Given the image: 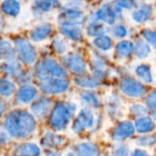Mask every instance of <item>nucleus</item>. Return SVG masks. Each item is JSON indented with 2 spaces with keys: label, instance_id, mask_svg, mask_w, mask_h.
Wrapping results in <instances>:
<instances>
[{
  "label": "nucleus",
  "instance_id": "f257e3e1",
  "mask_svg": "<svg viewBox=\"0 0 156 156\" xmlns=\"http://www.w3.org/2000/svg\"><path fill=\"white\" fill-rule=\"evenodd\" d=\"M4 127L10 135L17 138H25L35 131L36 121L29 112L15 111L5 118Z\"/></svg>",
  "mask_w": 156,
  "mask_h": 156
},
{
  "label": "nucleus",
  "instance_id": "f03ea898",
  "mask_svg": "<svg viewBox=\"0 0 156 156\" xmlns=\"http://www.w3.org/2000/svg\"><path fill=\"white\" fill-rule=\"evenodd\" d=\"M76 111L75 104L68 103V102H59L53 109L49 123L51 127L56 131L64 130L69 122H70L74 112Z\"/></svg>",
  "mask_w": 156,
  "mask_h": 156
},
{
  "label": "nucleus",
  "instance_id": "7ed1b4c3",
  "mask_svg": "<svg viewBox=\"0 0 156 156\" xmlns=\"http://www.w3.org/2000/svg\"><path fill=\"white\" fill-rule=\"evenodd\" d=\"M40 90L47 94H59L69 89V82L63 78L48 76L39 81Z\"/></svg>",
  "mask_w": 156,
  "mask_h": 156
},
{
  "label": "nucleus",
  "instance_id": "20e7f679",
  "mask_svg": "<svg viewBox=\"0 0 156 156\" xmlns=\"http://www.w3.org/2000/svg\"><path fill=\"white\" fill-rule=\"evenodd\" d=\"M16 49L20 60L27 64H33L37 59V52L31 43L25 38H16L15 40Z\"/></svg>",
  "mask_w": 156,
  "mask_h": 156
},
{
  "label": "nucleus",
  "instance_id": "39448f33",
  "mask_svg": "<svg viewBox=\"0 0 156 156\" xmlns=\"http://www.w3.org/2000/svg\"><path fill=\"white\" fill-rule=\"evenodd\" d=\"M97 18L102 20L103 22L107 23L108 25H112L116 21V19L122 16V10L121 5L118 3L111 2L103 5L96 14Z\"/></svg>",
  "mask_w": 156,
  "mask_h": 156
},
{
  "label": "nucleus",
  "instance_id": "423d86ee",
  "mask_svg": "<svg viewBox=\"0 0 156 156\" xmlns=\"http://www.w3.org/2000/svg\"><path fill=\"white\" fill-rule=\"evenodd\" d=\"M120 87H121V90L129 97L139 98L144 95L145 93L144 86L133 79H130V78L123 79L121 81Z\"/></svg>",
  "mask_w": 156,
  "mask_h": 156
},
{
  "label": "nucleus",
  "instance_id": "0eeeda50",
  "mask_svg": "<svg viewBox=\"0 0 156 156\" xmlns=\"http://www.w3.org/2000/svg\"><path fill=\"white\" fill-rule=\"evenodd\" d=\"M94 122V117L90 109H83L79 113L76 121L72 125V130L75 133H81L87 128L92 126Z\"/></svg>",
  "mask_w": 156,
  "mask_h": 156
},
{
  "label": "nucleus",
  "instance_id": "6e6552de",
  "mask_svg": "<svg viewBox=\"0 0 156 156\" xmlns=\"http://www.w3.org/2000/svg\"><path fill=\"white\" fill-rule=\"evenodd\" d=\"M63 61L65 66L73 73L82 74L86 71V63L83 60V58L78 54H68L63 58Z\"/></svg>",
  "mask_w": 156,
  "mask_h": 156
},
{
  "label": "nucleus",
  "instance_id": "1a4fd4ad",
  "mask_svg": "<svg viewBox=\"0 0 156 156\" xmlns=\"http://www.w3.org/2000/svg\"><path fill=\"white\" fill-rule=\"evenodd\" d=\"M42 67L45 72L48 76L58 77V78H65L67 76L66 70L53 58H46L44 60L41 61Z\"/></svg>",
  "mask_w": 156,
  "mask_h": 156
},
{
  "label": "nucleus",
  "instance_id": "9d476101",
  "mask_svg": "<svg viewBox=\"0 0 156 156\" xmlns=\"http://www.w3.org/2000/svg\"><path fill=\"white\" fill-rule=\"evenodd\" d=\"M52 105L51 100L48 98H40L37 101H35L31 106V111L33 114L37 118L45 117L50 111Z\"/></svg>",
  "mask_w": 156,
  "mask_h": 156
},
{
  "label": "nucleus",
  "instance_id": "9b49d317",
  "mask_svg": "<svg viewBox=\"0 0 156 156\" xmlns=\"http://www.w3.org/2000/svg\"><path fill=\"white\" fill-rule=\"evenodd\" d=\"M134 126L130 122H121L113 132L112 138L115 141H122L131 137L134 133Z\"/></svg>",
  "mask_w": 156,
  "mask_h": 156
},
{
  "label": "nucleus",
  "instance_id": "f8f14e48",
  "mask_svg": "<svg viewBox=\"0 0 156 156\" xmlns=\"http://www.w3.org/2000/svg\"><path fill=\"white\" fill-rule=\"evenodd\" d=\"M61 31L66 37L74 41H79L82 37V31L77 24L65 21L61 25Z\"/></svg>",
  "mask_w": 156,
  "mask_h": 156
},
{
  "label": "nucleus",
  "instance_id": "ddd939ff",
  "mask_svg": "<svg viewBox=\"0 0 156 156\" xmlns=\"http://www.w3.org/2000/svg\"><path fill=\"white\" fill-rule=\"evenodd\" d=\"M37 91L36 88L30 85H24L17 92L16 99L20 103H29L37 96Z\"/></svg>",
  "mask_w": 156,
  "mask_h": 156
},
{
  "label": "nucleus",
  "instance_id": "4468645a",
  "mask_svg": "<svg viewBox=\"0 0 156 156\" xmlns=\"http://www.w3.org/2000/svg\"><path fill=\"white\" fill-rule=\"evenodd\" d=\"M64 144V139L60 135L48 133L42 139L41 144L45 148H57Z\"/></svg>",
  "mask_w": 156,
  "mask_h": 156
},
{
  "label": "nucleus",
  "instance_id": "2eb2a0df",
  "mask_svg": "<svg viewBox=\"0 0 156 156\" xmlns=\"http://www.w3.org/2000/svg\"><path fill=\"white\" fill-rule=\"evenodd\" d=\"M52 27L49 24H42L31 32V38L34 41H42L50 35Z\"/></svg>",
  "mask_w": 156,
  "mask_h": 156
},
{
  "label": "nucleus",
  "instance_id": "dca6fc26",
  "mask_svg": "<svg viewBox=\"0 0 156 156\" xmlns=\"http://www.w3.org/2000/svg\"><path fill=\"white\" fill-rule=\"evenodd\" d=\"M63 18L67 22H70L73 24L80 25L83 23L84 21V16L80 10L75 9V8H69L67 9L63 14H62Z\"/></svg>",
  "mask_w": 156,
  "mask_h": 156
},
{
  "label": "nucleus",
  "instance_id": "f3484780",
  "mask_svg": "<svg viewBox=\"0 0 156 156\" xmlns=\"http://www.w3.org/2000/svg\"><path fill=\"white\" fill-rule=\"evenodd\" d=\"M151 14H152V7L148 5H144L138 10L134 11L132 16L134 21L138 23H144L149 19Z\"/></svg>",
  "mask_w": 156,
  "mask_h": 156
},
{
  "label": "nucleus",
  "instance_id": "a211bd4d",
  "mask_svg": "<svg viewBox=\"0 0 156 156\" xmlns=\"http://www.w3.org/2000/svg\"><path fill=\"white\" fill-rule=\"evenodd\" d=\"M76 153L78 155L93 156L99 154V149L94 144L85 143L80 144L76 147Z\"/></svg>",
  "mask_w": 156,
  "mask_h": 156
},
{
  "label": "nucleus",
  "instance_id": "6ab92c4d",
  "mask_svg": "<svg viewBox=\"0 0 156 156\" xmlns=\"http://www.w3.org/2000/svg\"><path fill=\"white\" fill-rule=\"evenodd\" d=\"M75 83L83 88H96L100 85V80L96 77L91 76H78L75 78Z\"/></svg>",
  "mask_w": 156,
  "mask_h": 156
},
{
  "label": "nucleus",
  "instance_id": "aec40b11",
  "mask_svg": "<svg viewBox=\"0 0 156 156\" xmlns=\"http://www.w3.org/2000/svg\"><path fill=\"white\" fill-rule=\"evenodd\" d=\"M16 154L18 155H27V156H35L40 154V149L37 145L34 144H21L17 147Z\"/></svg>",
  "mask_w": 156,
  "mask_h": 156
},
{
  "label": "nucleus",
  "instance_id": "412c9836",
  "mask_svg": "<svg viewBox=\"0 0 156 156\" xmlns=\"http://www.w3.org/2000/svg\"><path fill=\"white\" fill-rule=\"evenodd\" d=\"M135 128L136 130L141 133H150L155 128V124L153 122L152 119L148 117H143L135 122Z\"/></svg>",
  "mask_w": 156,
  "mask_h": 156
},
{
  "label": "nucleus",
  "instance_id": "4be33fe9",
  "mask_svg": "<svg viewBox=\"0 0 156 156\" xmlns=\"http://www.w3.org/2000/svg\"><path fill=\"white\" fill-rule=\"evenodd\" d=\"M20 64L18 61L15 60V59H8V61L3 62L0 65V69L2 71H4L5 73L8 74V75H16L19 73L20 71Z\"/></svg>",
  "mask_w": 156,
  "mask_h": 156
},
{
  "label": "nucleus",
  "instance_id": "5701e85b",
  "mask_svg": "<svg viewBox=\"0 0 156 156\" xmlns=\"http://www.w3.org/2000/svg\"><path fill=\"white\" fill-rule=\"evenodd\" d=\"M1 8L5 15L15 16L20 11V5L16 0H5Z\"/></svg>",
  "mask_w": 156,
  "mask_h": 156
},
{
  "label": "nucleus",
  "instance_id": "b1692460",
  "mask_svg": "<svg viewBox=\"0 0 156 156\" xmlns=\"http://www.w3.org/2000/svg\"><path fill=\"white\" fill-rule=\"evenodd\" d=\"M134 50V45L131 41H122L116 47L117 55L120 58L129 57Z\"/></svg>",
  "mask_w": 156,
  "mask_h": 156
},
{
  "label": "nucleus",
  "instance_id": "393cba45",
  "mask_svg": "<svg viewBox=\"0 0 156 156\" xmlns=\"http://www.w3.org/2000/svg\"><path fill=\"white\" fill-rule=\"evenodd\" d=\"M15 57V50L11 44L6 40H0V58L12 59Z\"/></svg>",
  "mask_w": 156,
  "mask_h": 156
},
{
  "label": "nucleus",
  "instance_id": "a878e982",
  "mask_svg": "<svg viewBox=\"0 0 156 156\" xmlns=\"http://www.w3.org/2000/svg\"><path fill=\"white\" fill-rule=\"evenodd\" d=\"M59 0H35L37 9L41 12H48L58 5Z\"/></svg>",
  "mask_w": 156,
  "mask_h": 156
},
{
  "label": "nucleus",
  "instance_id": "bb28decb",
  "mask_svg": "<svg viewBox=\"0 0 156 156\" xmlns=\"http://www.w3.org/2000/svg\"><path fill=\"white\" fill-rule=\"evenodd\" d=\"M16 90V86L8 80H0V95L4 97H10Z\"/></svg>",
  "mask_w": 156,
  "mask_h": 156
},
{
  "label": "nucleus",
  "instance_id": "cd10ccee",
  "mask_svg": "<svg viewBox=\"0 0 156 156\" xmlns=\"http://www.w3.org/2000/svg\"><path fill=\"white\" fill-rule=\"evenodd\" d=\"M150 51H151L150 47L144 40L141 39L136 42L135 47H134V52L138 58H146L149 55Z\"/></svg>",
  "mask_w": 156,
  "mask_h": 156
},
{
  "label": "nucleus",
  "instance_id": "c85d7f7f",
  "mask_svg": "<svg viewBox=\"0 0 156 156\" xmlns=\"http://www.w3.org/2000/svg\"><path fill=\"white\" fill-rule=\"evenodd\" d=\"M94 45L102 49V50H109L112 48V39L107 37V36H99L97 37L94 41H93Z\"/></svg>",
  "mask_w": 156,
  "mask_h": 156
},
{
  "label": "nucleus",
  "instance_id": "c756f323",
  "mask_svg": "<svg viewBox=\"0 0 156 156\" xmlns=\"http://www.w3.org/2000/svg\"><path fill=\"white\" fill-rule=\"evenodd\" d=\"M81 99L88 104L93 106V107H99L100 101L97 94L90 90H86L81 93Z\"/></svg>",
  "mask_w": 156,
  "mask_h": 156
},
{
  "label": "nucleus",
  "instance_id": "7c9ffc66",
  "mask_svg": "<svg viewBox=\"0 0 156 156\" xmlns=\"http://www.w3.org/2000/svg\"><path fill=\"white\" fill-rule=\"evenodd\" d=\"M88 34L92 37H99L104 34L106 31V28L103 25L99 23H91L88 27Z\"/></svg>",
  "mask_w": 156,
  "mask_h": 156
},
{
  "label": "nucleus",
  "instance_id": "2f4dec72",
  "mask_svg": "<svg viewBox=\"0 0 156 156\" xmlns=\"http://www.w3.org/2000/svg\"><path fill=\"white\" fill-rule=\"evenodd\" d=\"M136 74L142 80H144L145 82H152L153 81V78H152V75H151L150 68L148 66H145V65L139 66L136 69Z\"/></svg>",
  "mask_w": 156,
  "mask_h": 156
},
{
  "label": "nucleus",
  "instance_id": "473e14b6",
  "mask_svg": "<svg viewBox=\"0 0 156 156\" xmlns=\"http://www.w3.org/2000/svg\"><path fill=\"white\" fill-rule=\"evenodd\" d=\"M52 46H53V48L55 49V51L57 53H59V54L64 53L66 51V49H67L66 42L62 38H60V37H56L53 40Z\"/></svg>",
  "mask_w": 156,
  "mask_h": 156
},
{
  "label": "nucleus",
  "instance_id": "72a5a7b5",
  "mask_svg": "<svg viewBox=\"0 0 156 156\" xmlns=\"http://www.w3.org/2000/svg\"><path fill=\"white\" fill-rule=\"evenodd\" d=\"M143 36L154 47L156 48V32L155 31H151L148 29H145L143 31Z\"/></svg>",
  "mask_w": 156,
  "mask_h": 156
},
{
  "label": "nucleus",
  "instance_id": "f704fd0d",
  "mask_svg": "<svg viewBox=\"0 0 156 156\" xmlns=\"http://www.w3.org/2000/svg\"><path fill=\"white\" fill-rule=\"evenodd\" d=\"M156 143V138L154 136L141 137L137 140V144L140 146H151Z\"/></svg>",
  "mask_w": 156,
  "mask_h": 156
},
{
  "label": "nucleus",
  "instance_id": "c9c22d12",
  "mask_svg": "<svg viewBox=\"0 0 156 156\" xmlns=\"http://www.w3.org/2000/svg\"><path fill=\"white\" fill-rule=\"evenodd\" d=\"M131 112L136 116H143L147 113V109L141 104H134L131 108Z\"/></svg>",
  "mask_w": 156,
  "mask_h": 156
},
{
  "label": "nucleus",
  "instance_id": "e433bc0d",
  "mask_svg": "<svg viewBox=\"0 0 156 156\" xmlns=\"http://www.w3.org/2000/svg\"><path fill=\"white\" fill-rule=\"evenodd\" d=\"M112 34L117 37H123L127 34V30L122 26H115L112 28Z\"/></svg>",
  "mask_w": 156,
  "mask_h": 156
},
{
  "label": "nucleus",
  "instance_id": "4c0bfd02",
  "mask_svg": "<svg viewBox=\"0 0 156 156\" xmlns=\"http://www.w3.org/2000/svg\"><path fill=\"white\" fill-rule=\"evenodd\" d=\"M31 80H32V77H31L30 72H28V71H25V72L21 73L17 78V81L20 84H27V83L30 82Z\"/></svg>",
  "mask_w": 156,
  "mask_h": 156
},
{
  "label": "nucleus",
  "instance_id": "58836bf2",
  "mask_svg": "<svg viewBox=\"0 0 156 156\" xmlns=\"http://www.w3.org/2000/svg\"><path fill=\"white\" fill-rule=\"evenodd\" d=\"M118 4L124 8L127 9H132L136 5V0H117Z\"/></svg>",
  "mask_w": 156,
  "mask_h": 156
},
{
  "label": "nucleus",
  "instance_id": "ea45409f",
  "mask_svg": "<svg viewBox=\"0 0 156 156\" xmlns=\"http://www.w3.org/2000/svg\"><path fill=\"white\" fill-rule=\"evenodd\" d=\"M146 103L150 108H156V90L148 95L146 99Z\"/></svg>",
  "mask_w": 156,
  "mask_h": 156
},
{
  "label": "nucleus",
  "instance_id": "a19ab883",
  "mask_svg": "<svg viewBox=\"0 0 156 156\" xmlns=\"http://www.w3.org/2000/svg\"><path fill=\"white\" fill-rule=\"evenodd\" d=\"M8 141H9V136H8L7 133H5L0 129V144H5L8 143Z\"/></svg>",
  "mask_w": 156,
  "mask_h": 156
},
{
  "label": "nucleus",
  "instance_id": "79ce46f5",
  "mask_svg": "<svg viewBox=\"0 0 156 156\" xmlns=\"http://www.w3.org/2000/svg\"><path fill=\"white\" fill-rule=\"evenodd\" d=\"M116 155H126L128 154V148L126 146H121L117 149V152L115 153Z\"/></svg>",
  "mask_w": 156,
  "mask_h": 156
},
{
  "label": "nucleus",
  "instance_id": "37998d69",
  "mask_svg": "<svg viewBox=\"0 0 156 156\" xmlns=\"http://www.w3.org/2000/svg\"><path fill=\"white\" fill-rule=\"evenodd\" d=\"M133 156H138V155H148V154L144 151H142V150H136L134 151L133 154H132Z\"/></svg>",
  "mask_w": 156,
  "mask_h": 156
},
{
  "label": "nucleus",
  "instance_id": "c03bdc74",
  "mask_svg": "<svg viewBox=\"0 0 156 156\" xmlns=\"http://www.w3.org/2000/svg\"><path fill=\"white\" fill-rule=\"evenodd\" d=\"M4 112H5V104L0 101V117L2 116Z\"/></svg>",
  "mask_w": 156,
  "mask_h": 156
},
{
  "label": "nucleus",
  "instance_id": "a18cd8bd",
  "mask_svg": "<svg viewBox=\"0 0 156 156\" xmlns=\"http://www.w3.org/2000/svg\"><path fill=\"white\" fill-rule=\"evenodd\" d=\"M3 20H2V18L0 17V31L2 30V28H3Z\"/></svg>",
  "mask_w": 156,
  "mask_h": 156
},
{
  "label": "nucleus",
  "instance_id": "49530a36",
  "mask_svg": "<svg viewBox=\"0 0 156 156\" xmlns=\"http://www.w3.org/2000/svg\"><path fill=\"white\" fill-rule=\"evenodd\" d=\"M153 117L154 118V120H156V108H154V110L153 112Z\"/></svg>",
  "mask_w": 156,
  "mask_h": 156
},
{
  "label": "nucleus",
  "instance_id": "de8ad7c7",
  "mask_svg": "<svg viewBox=\"0 0 156 156\" xmlns=\"http://www.w3.org/2000/svg\"><path fill=\"white\" fill-rule=\"evenodd\" d=\"M77 1H80V0H77Z\"/></svg>",
  "mask_w": 156,
  "mask_h": 156
}]
</instances>
